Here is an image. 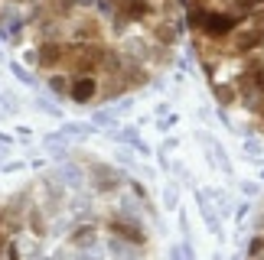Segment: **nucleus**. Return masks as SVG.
I'll return each mask as SVG.
<instances>
[{"mask_svg":"<svg viewBox=\"0 0 264 260\" xmlns=\"http://www.w3.org/2000/svg\"><path fill=\"white\" fill-rule=\"evenodd\" d=\"M183 26L215 101L264 133V0H183Z\"/></svg>","mask_w":264,"mask_h":260,"instance_id":"2","label":"nucleus"},{"mask_svg":"<svg viewBox=\"0 0 264 260\" xmlns=\"http://www.w3.org/2000/svg\"><path fill=\"white\" fill-rule=\"evenodd\" d=\"M16 23L23 62L56 98L111 104L173 62L183 0H26Z\"/></svg>","mask_w":264,"mask_h":260,"instance_id":"1","label":"nucleus"}]
</instances>
